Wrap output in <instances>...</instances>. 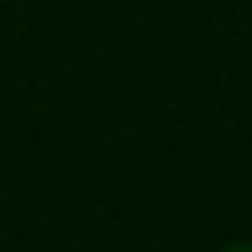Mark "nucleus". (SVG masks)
I'll use <instances>...</instances> for the list:
<instances>
[{"mask_svg":"<svg viewBox=\"0 0 252 252\" xmlns=\"http://www.w3.org/2000/svg\"><path fill=\"white\" fill-rule=\"evenodd\" d=\"M226 252H252V247H226Z\"/></svg>","mask_w":252,"mask_h":252,"instance_id":"f257e3e1","label":"nucleus"}]
</instances>
